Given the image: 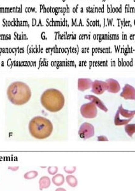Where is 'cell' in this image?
<instances>
[{
    "mask_svg": "<svg viewBox=\"0 0 135 191\" xmlns=\"http://www.w3.org/2000/svg\"><path fill=\"white\" fill-rule=\"evenodd\" d=\"M8 98L16 105H22L29 101L31 97L30 88L22 82H15L11 84L7 89Z\"/></svg>",
    "mask_w": 135,
    "mask_h": 191,
    "instance_id": "1",
    "label": "cell"
},
{
    "mask_svg": "<svg viewBox=\"0 0 135 191\" xmlns=\"http://www.w3.org/2000/svg\"><path fill=\"white\" fill-rule=\"evenodd\" d=\"M29 131L33 138L43 140L51 135L53 131V125L50 120L41 116H37L29 122Z\"/></svg>",
    "mask_w": 135,
    "mask_h": 191,
    "instance_id": "2",
    "label": "cell"
},
{
    "mask_svg": "<svg viewBox=\"0 0 135 191\" xmlns=\"http://www.w3.org/2000/svg\"><path fill=\"white\" fill-rule=\"evenodd\" d=\"M42 106L50 112H57L64 105V97L62 92L56 89H49L42 94L41 99Z\"/></svg>",
    "mask_w": 135,
    "mask_h": 191,
    "instance_id": "3",
    "label": "cell"
},
{
    "mask_svg": "<svg viewBox=\"0 0 135 191\" xmlns=\"http://www.w3.org/2000/svg\"><path fill=\"white\" fill-rule=\"evenodd\" d=\"M135 115V110L130 111L124 109L120 105L115 116L114 123L116 126L126 125L131 120Z\"/></svg>",
    "mask_w": 135,
    "mask_h": 191,
    "instance_id": "4",
    "label": "cell"
},
{
    "mask_svg": "<svg viewBox=\"0 0 135 191\" xmlns=\"http://www.w3.org/2000/svg\"><path fill=\"white\" fill-rule=\"evenodd\" d=\"M80 113L84 118H95L98 113L97 107L92 101L89 102V103H85L80 108Z\"/></svg>",
    "mask_w": 135,
    "mask_h": 191,
    "instance_id": "5",
    "label": "cell"
},
{
    "mask_svg": "<svg viewBox=\"0 0 135 191\" xmlns=\"http://www.w3.org/2000/svg\"><path fill=\"white\" fill-rule=\"evenodd\" d=\"M79 136L82 139L90 138L94 135V127L88 122H84L81 125L78 130Z\"/></svg>",
    "mask_w": 135,
    "mask_h": 191,
    "instance_id": "6",
    "label": "cell"
},
{
    "mask_svg": "<svg viewBox=\"0 0 135 191\" xmlns=\"http://www.w3.org/2000/svg\"><path fill=\"white\" fill-rule=\"evenodd\" d=\"M120 96L125 99L135 100V88L127 84L123 87V92L120 93Z\"/></svg>",
    "mask_w": 135,
    "mask_h": 191,
    "instance_id": "7",
    "label": "cell"
},
{
    "mask_svg": "<svg viewBox=\"0 0 135 191\" xmlns=\"http://www.w3.org/2000/svg\"><path fill=\"white\" fill-rule=\"evenodd\" d=\"M107 89V84L106 82L95 80L92 84V92L96 94H103Z\"/></svg>",
    "mask_w": 135,
    "mask_h": 191,
    "instance_id": "8",
    "label": "cell"
},
{
    "mask_svg": "<svg viewBox=\"0 0 135 191\" xmlns=\"http://www.w3.org/2000/svg\"><path fill=\"white\" fill-rule=\"evenodd\" d=\"M106 82L107 84L106 90L109 92L117 93L120 90V85L117 80L113 78H109L106 80Z\"/></svg>",
    "mask_w": 135,
    "mask_h": 191,
    "instance_id": "9",
    "label": "cell"
},
{
    "mask_svg": "<svg viewBox=\"0 0 135 191\" xmlns=\"http://www.w3.org/2000/svg\"><path fill=\"white\" fill-rule=\"evenodd\" d=\"M93 82L90 78H78V89L80 91H84L89 89L91 87Z\"/></svg>",
    "mask_w": 135,
    "mask_h": 191,
    "instance_id": "10",
    "label": "cell"
},
{
    "mask_svg": "<svg viewBox=\"0 0 135 191\" xmlns=\"http://www.w3.org/2000/svg\"><path fill=\"white\" fill-rule=\"evenodd\" d=\"M85 98L93 102V103L96 105V106H98L102 110H103L105 112L108 111V108L106 107V106L103 103V102L101 101L100 99H99L98 97L95 96L87 95L85 96Z\"/></svg>",
    "mask_w": 135,
    "mask_h": 191,
    "instance_id": "11",
    "label": "cell"
},
{
    "mask_svg": "<svg viewBox=\"0 0 135 191\" xmlns=\"http://www.w3.org/2000/svg\"><path fill=\"white\" fill-rule=\"evenodd\" d=\"M51 184V181L49 177L47 176H43L39 180V187L40 190H43L48 189Z\"/></svg>",
    "mask_w": 135,
    "mask_h": 191,
    "instance_id": "12",
    "label": "cell"
},
{
    "mask_svg": "<svg viewBox=\"0 0 135 191\" xmlns=\"http://www.w3.org/2000/svg\"><path fill=\"white\" fill-rule=\"evenodd\" d=\"M65 181L64 176L62 174H56L54 175L52 179V182L56 186L59 187L63 186Z\"/></svg>",
    "mask_w": 135,
    "mask_h": 191,
    "instance_id": "13",
    "label": "cell"
},
{
    "mask_svg": "<svg viewBox=\"0 0 135 191\" xmlns=\"http://www.w3.org/2000/svg\"><path fill=\"white\" fill-rule=\"evenodd\" d=\"M66 181L67 183L71 187H76L78 186V180L76 177L73 175H69L66 177Z\"/></svg>",
    "mask_w": 135,
    "mask_h": 191,
    "instance_id": "14",
    "label": "cell"
},
{
    "mask_svg": "<svg viewBox=\"0 0 135 191\" xmlns=\"http://www.w3.org/2000/svg\"><path fill=\"white\" fill-rule=\"evenodd\" d=\"M125 131L130 137L135 133V124H127L125 126Z\"/></svg>",
    "mask_w": 135,
    "mask_h": 191,
    "instance_id": "15",
    "label": "cell"
},
{
    "mask_svg": "<svg viewBox=\"0 0 135 191\" xmlns=\"http://www.w3.org/2000/svg\"><path fill=\"white\" fill-rule=\"evenodd\" d=\"M38 175V172L35 171V170H33V171H29L28 172L26 173L24 175V179L26 180H33L36 178Z\"/></svg>",
    "mask_w": 135,
    "mask_h": 191,
    "instance_id": "16",
    "label": "cell"
},
{
    "mask_svg": "<svg viewBox=\"0 0 135 191\" xmlns=\"http://www.w3.org/2000/svg\"><path fill=\"white\" fill-rule=\"evenodd\" d=\"M76 169H77V168L75 166H73V167H64V172L66 173L70 174V175H71L73 173H75L76 171Z\"/></svg>",
    "mask_w": 135,
    "mask_h": 191,
    "instance_id": "17",
    "label": "cell"
},
{
    "mask_svg": "<svg viewBox=\"0 0 135 191\" xmlns=\"http://www.w3.org/2000/svg\"><path fill=\"white\" fill-rule=\"evenodd\" d=\"M58 172V168L57 166L54 167H49L48 168V173L51 175H55L57 174Z\"/></svg>",
    "mask_w": 135,
    "mask_h": 191,
    "instance_id": "18",
    "label": "cell"
},
{
    "mask_svg": "<svg viewBox=\"0 0 135 191\" xmlns=\"http://www.w3.org/2000/svg\"><path fill=\"white\" fill-rule=\"evenodd\" d=\"M19 169V166H9V169L11 170L12 172H16Z\"/></svg>",
    "mask_w": 135,
    "mask_h": 191,
    "instance_id": "19",
    "label": "cell"
},
{
    "mask_svg": "<svg viewBox=\"0 0 135 191\" xmlns=\"http://www.w3.org/2000/svg\"><path fill=\"white\" fill-rule=\"evenodd\" d=\"M98 141H108L109 140H108V138L106 137V136H101L98 138Z\"/></svg>",
    "mask_w": 135,
    "mask_h": 191,
    "instance_id": "20",
    "label": "cell"
},
{
    "mask_svg": "<svg viewBox=\"0 0 135 191\" xmlns=\"http://www.w3.org/2000/svg\"><path fill=\"white\" fill-rule=\"evenodd\" d=\"M55 191H66V190L64 188H61V187H59L57 188Z\"/></svg>",
    "mask_w": 135,
    "mask_h": 191,
    "instance_id": "21",
    "label": "cell"
}]
</instances>
